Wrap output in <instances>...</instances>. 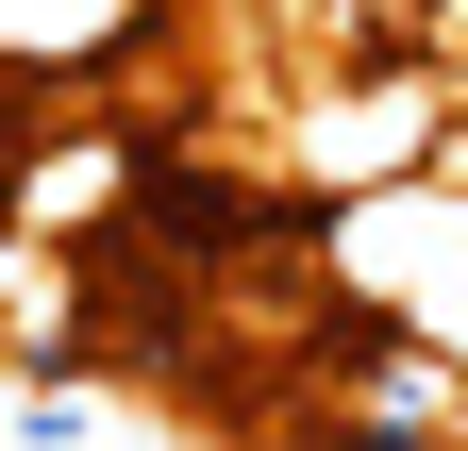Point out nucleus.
I'll use <instances>...</instances> for the list:
<instances>
[{
	"label": "nucleus",
	"mask_w": 468,
	"mask_h": 451,
	"mask_svg": "<svg viewBox=\"0 0 468 451\" xmlns=\"http://www.w3.org/2000/svg\"><path fill=\"white\" fill-rule=\"evenodd\" d=\"M419 68H435V84H468V0H419Z\"/></svg>",
	"instance_id": "f257e3e1"
}]
</instances>
